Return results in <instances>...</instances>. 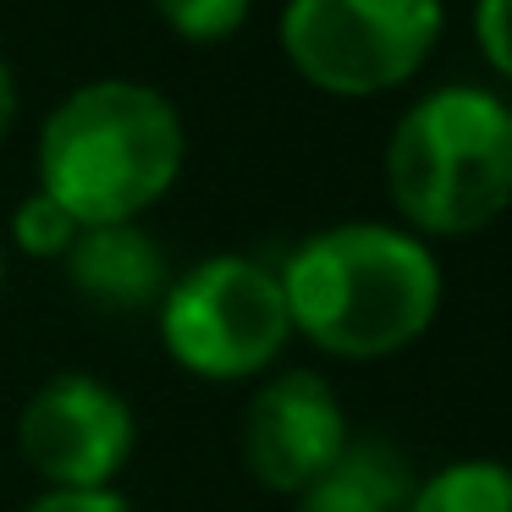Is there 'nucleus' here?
<instances>
[{"label": "nucleus", "instance_id": "nucleus-6", "mask_svg": "<svg viewBox=\"0 0 512 512\" xmlns=\"http://www.w3.org/2000/svg\"><path fill=\"white\" fill-rule=\"evenodd\" d=\"M17 446L50 490H116L138 452L133 402L100 375H50L17 419Z\"/></svg>", "mask_w": 512, "mask_h": 512}, {"label": "nucleus", "instance_id": "nucleus-10", "mask_svg": "<svg viewBox=\"0 0 512 512\" xmlns=\"http://www.w3.org/2000/svg\"><path fill=\"white\" fill-rule=\"evenodd\" d=\"M402 512H512V463L501 457H463L413 485Z\"/></svg>", "mask_w": 512, "mask_h": 512}, {"label": "nucleus", "instance_id": "nucleus-2", "mask_svg": "<svg viewBox=\"0 0 512 512\" xmlns=\"http://www.w3.org/2000/svg\"><path fill=\"white\" fill-rule=\"evenodd\" d=\"M39 193L78 226H138L188 166V127L160 89L100 78L72 89L39 127Z\"/></svg>", "mask_w": 512, "mask_h": 512}, {"label": "nucleus", "instance_id": "nucleus-3", "mask_svg": "<svg viewBox=\"0 0 512 512\" xmlns=\"http://www.w3.org/2000/svg\"><path fill=\"white\" fill-rule=\"evenodd\" d=\"M386 193L413 237H479L512 210V105L479 83L413 100L386 138Z\"/></svg>", "mask_w": 512, "mask_h": 512}, {"label": "nucleus", "instance_id": "nucleus-12", "mask_svg": "<svg viewBox=\"0 0 512 512\" xmlns=\"http://www.w3.org/2000/svg\"><path fill=\"white\" fill-rule=\"evenodd\" d=\"M78 232H83V226L72 221L50 193H39V188L12 210V248H17V254H28V259H67V248L78 243Z\"/></svg>", "mask_w": 512, "mask_h": 512}, {"label": "nucleus", "instance_id": "nucleus-9", "mask_svg": "<svg viewBox=\"0 0 512 512\" xmlns=\"http://www.w3.org/2000/svg\"><path fill=\"white\" fill-rule=\"evenodd\" d=\"M419 479L408 474L402 452L386 435H364L347 441L331 474H320L303 496H292V512H402Z\"/></svg>", "mask_w": 512, "mask_h": 512}, {"label": "nucleus", "instance_id": "nucleus-13", "mask_svg": "<svg viewBox=\"0 0 512 512\" xmlns=\"http://www.w3.org/2000/svg\"><path fill=\"white\" fill-rule=\"evenodd\" d=\"M474 45L501 83H512V0H474Z\"/></svg>", "mask_w": 512, "mask_h": 512}, {"label": "nucleus", "instance_id": "nucleus-1", "mask_svg": "<svg viewBox=\"0 0 512 512\" xmlns=\"http://www.w3.org/2000/svg\"><path fill=\"white\" fill-rule=\"evenodd\" d=\"M276 276L292 336L358 364L413 347L446 298L435 248L391 221H342L309 232Z\"/></svg>", "mask_w": 512, "mask_h": 512}, {"label": "nucleus", "instance_id": "nucleus-11", "mask_svg": "<svg viewBox=\"0 0 512 512\" xmlns=\"http://www.w3.org/2000/svg\"><path fill=\"white\" fill-rule=\"evenodd\" d=\"M149 6L182 45H221L254 12V0H149Z\"/></svg>", "mask_w": 512, "mask_h": 512}, {"label": "nucleus", "instance_id": "nucleus-16", "mask_svg": "<svg viewBox=\"0 0 512 512\" xmlns=\"http://www.w3.org/2000/svg\"><path fill=\"white\" fill-rule=\"evenodd\" d=\"M0 292H6V248H0Z\"/></svg>", "mask_w": 512, "mask_h": 512}, {"label": "nucleus", "instance_id": "nucleus-4", "mask_svg": "<svg viewBox=\"0 0 512 512\" xmlns=\"http://www.w3.org/2000/svg\"><path fill=\"white\" fill-rule=\"evenodd\" d=\"M292 342L281 276L265 259L210 254L171 276L160 298V347L193 380H265Z\"/></svg>", "mask_w": 512, "mask_h": 512}, {"label": "nucleus", "instance_id": "nucleus-7", "mask_svg": "<svg viewBox=\"0 0 512 512\" xmlns=\"http://www.w3.org/2000/svg\"><path fill=\"white\" fill-rule=\"evenodd\" d=\"M243 463L270 496H303L320 474H331L347 452L342 397L314 369H276L259 380V391L243 408Z\"/></svg>", "mask_w": 512, "mask_h": 512}, {"label": "nucleus", "instance_id": "nucleus-5", "mask_svg": "<svg viewBox=\"0 0 512 512\" xmlns=\"http://www.w3.org/2000/svg\"><path fill=\"white\" fill-rule=\"evenodd\" d=\"M446 34V0H287L281 50L309 89L369 100L419 78Z\"/></svg>", "mask_w": 512, "mask_h": 512}, {"label": "nucleus", "instance_id": "nucleus-14", "mask_svg": "<svg viewBox=\"0 0 512 512\" xmlns=\"http://www.w3.org/2000/svg\"><path fill=\"white\" fill-rule=\"evenodd\" d=\"M23 512H138L122 490H45Z\"/></svg>", "mask_w": 512, "mask_h": 512}, {"label": "nucleus", "instance_id": "nucleus-8", "mask_svg": "<svg viewBox=\"0 0 512 512\" xmlns=\"http://www.w3.org/2000/svg\"><path fill=\"white\" fill-rule=\"evenodd\" d=\"M61 265H67L72 292L105 314L160 309V298L171 287L166 248L144 226H83Z\"/></svg>", "mask_w": 512, "mask_h": 512}, {"label": "nucleus", "instance_id": "nucleus-15", "mask_svg": "<svg viewBox=\"0 0 512 512\" xmlns=\"http://www.w3.org/2000/svg\"><path fill=\"white\" fill-rule=\"evenodd\" d=\"M12 122H17V78H12V67H6V56H0V144H6Z\"/></svg>", "mask_w": 512, "mask_h": 512}]
</instances>
